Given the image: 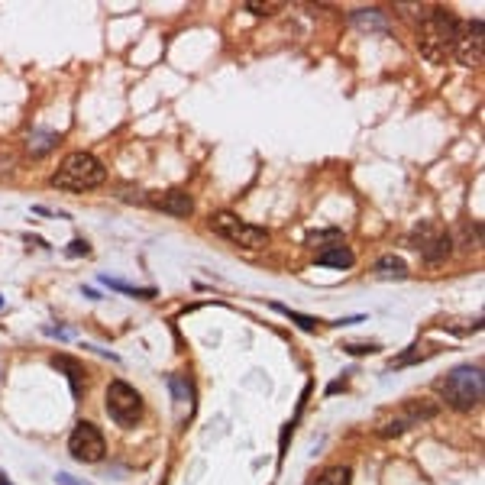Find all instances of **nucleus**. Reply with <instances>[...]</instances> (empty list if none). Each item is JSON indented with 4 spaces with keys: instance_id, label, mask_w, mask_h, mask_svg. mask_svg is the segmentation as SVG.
<instances>
[{
    "instance_id": "obj_1",
    "label": "nucleus",
    "mask_w": 485,
    "mask_h": 485,
    "mask_svg": "<svg viewBox=\"0 0 485 485\" xmlns=\"http://www.w3.org/2000/svg\"><path fill=\"white\" fill-rule=\"evenodd\" d=\"M460 20L447 10H427L424 20L417 23V49L431 62H447L453 55L456 36H460Z\"/></svg>"
},
{
    "instance_id": "obj_2",
    "label": "nucleus",
    "mask_w": 485,
    "mask_h": 485,
    "mask_svg": "<svg viewBox=\"0 0 485 485\" xmlns=\"http://www.w3.org/2000/svg\"><path fill=\"white\" fill-rule=\"evenodd\" d=\"M437 392L450 408L472 411L479 402H482V392H485L482 366L472 363V366H456V369H450L447 375H440L437 379Z\"/></svg>"
},
{
    "instance_id": "obj_3",
    "label": "nucleus",
    "mask_w": 485,
    "mask_h": 485,
    "mask_svg": "<svg viewBox=\"0 0 485 485\" xmlns=\"http://www.w3.org/2000/svg\"><path fill=\"white\" fill-rule=\"evenodd\" d=\"M107 178L104 165L94 159L91 152H71L69 159L59 165V172L52 175V185L62 191H84V188H98Z\"/></svg>"
},
{
    "instance_id": "obj_4",
    "label": "nucleus",
    "mask_w": 485,
    "mask_h": 485,
    "mask_svg": "<svg viewBox=\"0 0 485 485\" xmlns=\"http://www.w3.org/2000/svg\"><path fill=\"white\" fill-rule=\"evenodd\" d=\"M433 414H437V404H433L431 398H411V402L398 404V408L382 421L379 437H402L404 431H411V427L421 424V421H431Z\"/></svg>"
},
{
    "instance_id": "obj_5",
    "label": "nucleus",
    "mask_w": 485,
    "mask_h": 485,
    "mask_svg": "<svg viewBox=\"0 0 485 485\" xmlns=\"http://www.w3.org/2000/svg\"><path fill=\"white\" fill-rule=\"evenodd\" d=\"M107 411L120 427H133L143 417V398L129 382L117 379L107 385Z\"/></svg>"
},
{
    "instance_id": "obj_6",
    "label": "nucleus",
    "mask_w": 485,
    "mask_h": 485,
    "mask_svg": "<svg viewBox=\"0 0 485 485\" xmlns=\"http://www.w3.org/2000/svg\"><path fill=\"white\" fill-rule=\"evenodd\" d=\"M69 453L75 456L78 462H100L107 453L104 433L94 424H88V421L75 424V431H71V437H69Z\"/></svg>"
},
{
    "instance_id": "obj_7",
    "label": "nucleus",
    "mask_w": 485,
    "mask_h": 485,
    "mask_svg": "<svg viewBox=\"0 0 485 485\" xmlns=\"http://www.w3.org/2000/svg\"><path fill=\"white\" fill-rule=\"evenodd\" d=\"M453 55L462 62V65H469V69L482 62V23H462L460 26Z\"/></svg>"
},
{
    "instance_id": "obj_8",
    "label": "nucleus",
    "mask_w": 485,
    "mask_h": 485,
    "mask_svg": "<svg viewBox=\"0 0 485 485\" xmlns=\"http://www.w3.org/2000/svg\"><path fill=\"white\" fill-rule=\"evenodd\" d=\"M146 204H152L156 211H162V214H172V217H191V214H194V201H191V194H185V191H178V188L146 194Z\"/></svg>"
},
{
    "instance_id": "obj_9",
    "label": "nucleus",
    "mask_w": 485,
    "mask_h": 485,
    "mask_svg": "<svg viewBox=\"0 0 485 485\" xmlns=\"http://www.w3.org/2000/svg\"><path fill=\"white\" fill-rule=\"evenodd\" d=\"M414 236H421V233H414ZM411 242L424 252V259L431 262V266H440V262L450 256V236L440 233V230H433V227H431V236H421V240H411Z\"/></svg>"
},
{
    "instance_id": "obj_10",
    "label": "nucleus",
    "mask_w": 485,
    "mask_h": 485,
    "mask_svg": "<svg viewBox=\"0 0 485 485\" xmlns=\"http://www.w3.org/2000/svg\"><path fill=\"white\" fill-rule=\"evenodd\" d=\"M230 240L236 242V246H242V250H262L269 242V233L262 227H252V223H236V230L230 233Z\"/></svg>"
},
{
    "instance_id": "obj_11",
    "label": "nucleus",
    "mask_w": 485,
    "mask_h": 485,
    "mask_svg": "<svg viewBox=\"0 0 485 485\" xmlns=\"http://www.w3.org/2000/svg\"><path fill=\"white\" fill-rule=\"evenodd\" d=\"M353 482V469L349 466H327L308 485H349Z\"/></svg>"
},
{
    "instance_id": "obj_12",
    "label": "nucleus",
    "mask_w": 485,
    "mask_h": 485,
    "mask_svg": "<svg viewBox=\"0 0 485 485\" xmlns=\"http://www.w3.org/2000/svg\"><path fill=\"white\" fill-rule=\"evenodd\" d=\"M317 266H330V269H353L356 266V256L349 250H343V246H337V250H324L317 256Z\"/></svg>"
},
{
    "instance_id": "obj_13",
    "label": "nucleus",
    "mask_w": 485,
    "mask_h": 485,
    "mask_svg": "<svg viewBox=\"0 0 485 485\" xmlns=\"http://www.w3.org/2000/svg\"><path fill=\"white\" fill-rule=\"evenodd\" d=\"M433 353H437L433 346H421V340H417V343H411L404 353H398V356H395L392 369H408L411 363H417V359H427V356H433Z\"/></svg>"
},
{
    "instance_id": "obj_14",
    "label": "nucleus",
    "mask_w": 485,
    "mask_h": 485,
    "mask_svg": "<svg viewBox=\"0 0 485 485\" xmlns=\"http://www.w3.org/2000/svg\"><path fill=\"white\" fill-rule=\"evenodd\" d=\"M52 366L55 369H62L71 379V388H75V398H78V395H81V369H78V363L75 359H69V356H55Z\"/></svg>"
},
{
    "instance_id": "obj_15",
    "label": "nucleus",
    "mask_w": 485,
    "mask_h": 485,
    "mask_svg": "<svg viewBox=\"0 0 485 485\" xmlns=\"http://www.w3.org/2000/svg\"><path fill=\"white\" fill-rule=\"evenodd\" d=\"M100 281L104 285H110V288L123 291V295H133V298H156V288H136V285H129V281H120V279H110V275H100Z\"/></svg>"
},
{
    "instance_id": "obj_16",
    "label": "nucleus",
    "mask_w": 485,
    "mask_h": 485,
    "mask_svg": "<svg viewBox=\"0 0 485 485\" xmlns=\"http://www.w3.org/2000/svg\"><path fill=\"white\" fill-rule=\"evenodd\" d=\"M236 223H240V217H236L233 211H217V214L211 217V227L217 230L220 236H227V240H230V233L236 230Z\"/></svg>"
},
{
    "instance_id": "obj_17",
    "label": "nucleus",
    "mask_w": 485,
    "mask_h": 485,
    "mask_svg": "<svg viewBox=\"0 0 485 485\" xmlns=\"http://www.w3.org/2000/svg\"><path fill=\"white\" fill-rule=\"evenodd\" d=\"M353 23H356V26H366L363 33H382V30H385V20H382L379 10H369V13L363 10V13L353 16Z\"/></svg>"
},
{
    "instance_id": "obj_18",
    "label": "nucleus",
    "mask_w": 485,
    "mask_h": 485,
    "mask_svg": "<svg viewBox=\"0 0 485 485\" xmlns=\"http://www.w3.org/2000/svg\"><path fill=\"white\" fill-rule=\"evenodd\" d=\"M375 272H379V275H398V279H404V275H408V266H404L398 256H382L379 262H375Z\"/></svg>"
},
{
    "instance_id": "obj_19",
    "label": "nucleus",
    "mask_w": 485,
    "mask_h": 485,
    "mask_svg": "<svg viewBox=\"0 0 485 485\" xmlns=\"http://www.w3.org/2000/svg\"><path fill=\"white\" fill-rule=\"evenodd\" d=\"M272 308H275V311H281V314H285V317H291L298 327H301V330H317V327H320V320H314V317H304V314L291 311V308H285V304H272Z\"/></svg>"
},
{
    "instance_id": "obj_20",
    "label": "nucleus",
    "mask_w": 485,
    "mask_h": 485,
    "mask_svg": "<svg viewBox=\"0 0 485 485\" xmlns=\"http://www.w3.org/2000/svg\"><path fill=\"white\" fill-rule=\"evenodd\" d=\"M59 143V136H55V133H49V129H39V139L36 143H30V149L33 152H46L49 146H55Z\"/></svg>"
},
{
    "instance_id": "obj_21",
    "label": "nucleus",
    "mask_w": 485,
    "mask_h": 485,
    "mask_svg": "<svg viewBox=\"0 0 485 485\" xmlns=\"http://www.w3.org/2000/svg\"><path fill=\"white\" fill-rule=\"evenodd\" d=\"M349 353V356H366V353H379V343H346V346H343Z\"/></svg>"
},
{
    "instance_id": "obj_22",
    "label": "nucleus",
    "mask_w": 485,
    "mask_h": 485,
    "mask_svg": "<svg viewBox=\"0 0 485 485\" xmlns=\"http://www.w3.org/2000/svg\"><path fill=\"white\" fill-rule=\"evenodd\" d=\"M337 236H340V230H324V233H311L308 242L311 246H317V242H337Z\"/></svg>"
},
{
    "instance_id": "obj_23",
    "label": "nucleus",
    "mask_w": 485,
    "mask_h": 485,
    "mask_svg": "<svg viewBox=\"0 0 485 485\" xmlns=\"http://www.w3.org/2000/svg\"><path fill=\"white\" fill-rule=\"evenodd\" d=\"M69 252H71V256H81V252H88V242H71Z\"/></svg>"
},
{
    "instance_id": "obj_24",
    "label": "nucleus",
    "mask_w": 485,
    "mask_h": 485,
    "mask_svg": "<svg viewBox=\"0 0 485 485\" xmlns=\"http://www.w3.org/2000/svg\"><path fill=\"white\" fill-rule=\"evenodd\" d=\"M59 485H88V482H78V479L65 476V472H59Z\"/></svg>"
},
{
    "instance_id": "obj_25",
    "label": "nucleus",
    "mask_w": 485,
    "mask_h": 485,
    "mask_svg": "<svg viewBox=\"0 0 485 485\" xmlns=\"http://www.w3.org/2000/svg\"><path fill=\"white\" fill-rule=\"evenodd\" d=\"M252 13H275V7H262V4H250Z\"/></svg>"
},
{
    "instance_id": "obj_26",
    "label": "nucleus",
    "mask_w": 485,
    "mask_h": 485,
    "mask_svg": "<svg viewBox=\"0 0 485 485\" xmlns=\"http://www.w3.org/2000/svg\"><path fill=\"white\" fill-rule=\"evenodd\" d=\"M0 485H13V482H10V479L4 476V472H0Z\"/></svg>"
},
{
    "instance_id": "obj_27",
    "label": "nucleus",
    "mask_w": 485,
    "mask_h": 485,
    "mask_svg": "<svg viewBox=\"0 0 485 485\" xmlns=\"http://www.w3.org/2000/svg\"><path fill=\"white\" fill-rule=\"evenodd\" d=\"M0 308H4V298H0Z\"/></svg>"
}]
</instances>
